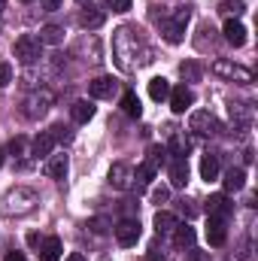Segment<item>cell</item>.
<instances>
[{
  "label": "cell",
  "instance_id": "6da1fadb",
  "mask_svg": "<svg viewBox=\"0 0 258 261\" xmlns=\"http://www.w3.org/2000/svg\"><path fill=\"white\" fill-rule=\"evenodd\" d=\"M192 18V6H179L173 12V18H164L161 21V37L170 43V46H179L186 40V24Z\"/></svg>",
  "mask_w": 258,
  "mask_h": 261
},
{
  "label": "cell",
  "instance_id": "7a4b0ae2",
  "mask_svg": "<svg viewBox=\"0 0 258 261\" xmlns=\"http://www.w3.org/2000/svg\"><path fill=\"white\" fill-rule=\"evenodd\" d=\"M113 52H116V61L122 70H131V58L137 55V40H131V28H119L116 37H113Z\"/></svg>",
  "mask_w": 258,
  "mask_h": 261
},
{
  "label": "cell",
  "instance_id": "3957f363",
  "mask_svg": "<svg viewBox=\"0 0 258 261\" xmlns=\"http://www.w3.org/2000/svg\"><path fill=\"white\" fill-rule=\"evenodd\" d=\"M213 73H216V76H222V79H228V82H240V85H249V82L255 79V73H252L249 67L234 64V61H228V58L213 61Z\"/></svg>",
  "mask_w": 258,
  "mask_h": 261
},
{
  "label": "cell",
  "instance_id": "277c9868",
  "mask_svg": "<svg viewBox=\"0 0 258 261\" xmlns=\"http://www.w3.org/2000/svg\"><path fill=\"white\" fill-rule=\"evenodd\" d=\"M34 206H37V195L31 189H12L6 195V200H3V210L9 216H28Z\"/></svg>",
  "mask_w": 258,
  "mask_h": 261
},
{
  "label": "cell",
  "instance_id": "5b68a950",
  "mask_svg": "<svg viewBox=\"0 0 258 261\" xmlns=\"http://www.w3.org/2000/svg\"><path fill=\"white\" fill-rule=\"evenodd\" d=\"M12 55H15L21 64H34V61H40V55H43V43H40V37H31V34L18 37L15 46H12Z\"/></svg>",
  "mask_w": 258,
  "mask_h": 261
},
{
  "label": "cell",
  "instance_id": "8992f818",
  "mask_svg": "<svg viewBox=\"0 0 258 261\" xmlns=\"http://www.w3.org/2000/svg\"><path fill=\"white\" fill-rule=\"evenodd\" d=\"M52 103H55V94H52L49 88H40V91H34V94L24 100V116H28V119H40V116L49 113Z\"/></svg>",
  "mask_w": 258,
  "mask_h": 261
},
{
  "label": "cell",
  "instance_id": "52a82bcc",
  "mask_svg": "<svg viewBox=\"0 0 258 261\" xmlns=\"http://www.w3.org/2000/svg\"><path fill=\"white\" fill-rule=\"evenodd\" d=\"M110 186L113 189H119V192H125V189H131L134 186V167L131 164H125V161H116L113 167H110Z\"/></svg>",
  "mask_w": 258,
  "mask_h": 261
},
{
  "label": "cell",
  "instance_id": "ba28073f",
  "mask_svg": "<svg viewBox=\"0 0 258 261\" xmlns=\"http://www.w3.org/2000/svg\"><path fill=\"white\" fill-rule=\"evenodd\" d=\"M113 231H116V240H119L122 246H137V240H140V234H143L137 219H122Z\"/></svg>",
  "mask_w": 258,
  "mask_h": 261
},
{
  "label": "cell",
  "instance_id": "9c48e42d",
  "mask_svg": "<svg viewBox=\"0 0 258 261\" xmlns=\"http://www.w3.org/2000/svg\"><path fill=\"white\" fill-rule=\"evenodd\" d=\"M207 240H210V246H225V240H228V219L210 216V222H207Z\"/></svg>",
  "mask_w": 258,
  "mask_h": 261
},
{
  "label": "cell",
  "instance_id": "30bf717a",
  "mask_svg": "<svg viewBox=\"0 0 258 261\" xmlns=\"http://www.w3.org/2000/svg\"><path fill=\"white\" fill-rule=\"evenodd\" d=\"M189 128L194 134H213V130L219 128V122H216V116L210 110H194L192 119H189Z\"/></svg>",
  "mask_w": 258,
  "mask_h": 261
},
{
  "label": "cell",
  "instance_id": "8fae6325",
  "mask_svg": "<svg viewBox=\"0 0 258 261\" xmlns=\"http://www.w3.org/2000/svg\"><path fill=\"white\" fill-rule=\"evenodd\" d=\"M116 88H119V82H116L113 76H97V79H91V82H88V94H91V97H97V100L113 97V94H116Z\"/></svg>",
  "mask_w": 258,
  "mask_h": 261
},
{
  "label": "cell",
  "instance_id": "7c38bea8",
  "mask_svg": "<svg viewBox=\"0 0 258 261\" xmlns=\"http://www.w3.org/2000/svg\"><path fill=\"white\" fill-rule=\"evenodd\" d=\"M167 176H170L173 189H186V182H189V158H173L170 167H167Z\"/></svg>",
  "mask_w": 258,
  "mask_h": 261
},
{
  "label": "cell",
  "instance_id": "4fadbf2b",
  "mask_svg": "<svg viewBox=\"0 0 258 261\" xmlns=\"http://www.w3.org/2000/svg\"><path fill=\"white\" fill-rule=\"evenodd\" d=\"M192 103H194V91L192 88H186V85L170 88V110H173V113H186Z\"/></svg>",
  "mask_w": 258,
  "mask_h": 261
},
{
  "label": "cell",
  "instance_id": "5bb4252c",
  "mask_svg": "<svg viewBox=\"0 0 258 261\" xmlns=\"http://www.w3.org/2000/svg\"><path fill=\"white\" fill-rule=\"evenodd\" d=\"M52 149H55V137H52L49 130H40V134L34 137V143H31V155H34V158H49Z\"/></svg>",
  "mask_w": 258,
  "mask_h": 261
},
{
  "label": "cell",
  "instance_id": "9a60e30c",
  "mask_svg": "<svg viewBox=\"0 0 258 261\" xmlns=\"http://www.w3.org/2000/svg\"><path fill=\"white\" fill-rule=\"evenodd\" d=\"M222 34H225V40H228L231 46H243V43H246V28H243V21H237V18H228L225 28H222Z\"/></svg>",
  "mask_w": 258,
  "mask_h": 261
},
{
  "label": "cell",
  "instance_id": "2e32d148",
  "mask_svg": "<svg viewBox=\"0 0 258 261\" xmlns=\"http://www.w3.org/2000/svg\"><path fill=\"white\" fill-rule=\"evenodd\" d=\"M61 252H64V246H61L58 237H46V240H40V261H58L61 258Z\"/></svg>",
  "mask_w": 258,
  "mask_h": 261
},
{
  "label": "cell",
  "instance_id": "e0dca14e",
  "mask_svg": "<svg viewBox=\"0 0 258 261\" xmlns=\"http://www.w3.org/2000/svg\"><path fill=\"white\" fill-rule=\"evenodd\" d=\"M70 116H73L76 125H85V122L94 119V103H91V100H76V103L70 107Z\"/></svg>",
  "mask_w": 258,
  "mask_h": 261
},
{
  "label": "cell",
  "instance_id": "ac0fdd59",
  "mask_svg": "<svg viewBox=\"0 0 258 261\" xmlns=\"http://www.w3.org/2000/svg\"><path fill=\"white\" fill-rule=\"evenodd\" d=\"M222 182H225V192H243L246 189V170L243 167H231Z\"/></svg>",
  "mask_w": 258,
  "mask_h": 261
},
{
  "label": "cell",
  "instance_id": "d6986e66",
  "mask_svg": "<svg viewBox=\"0 0 258 261\" xmlns=\"http://www.w3.org/2000/svg\"><path fill=\"white\" fill-rule=\"evenodd\" d=\"M194 240H197L194 228H189V225H176V228H173V246H176V249H192Z\"/></svg>",
  "mask_w": 258,
  "mask_h": 261
},
{
  "label": "cell",
  "instance_id": "ffe728a7",
  "mask_svg": "<svg viewBox=\"0 0 258 261\" xmlns=\"http://www.w3.org/2000/svg\"><path fill=\"white\" fill-rule=\"evenodd\" d=\"M207 213L210 216H222V219H228V213H231V200L225 195H210L207 197Z\"/></svg>",
  "mask_w": 258,
  "mask_h": 261
},
{
  "label": "cell",
  "instance_id": "44dd1931",
  "mask_svg": "<svg viewBox=\"0 0 258 261\" xmlns=\"http://www.w3.org/2000/svg\"><path fill=\"white\" fill-rule=\"evenodd\" d=\"M104 9H97V6H88V9H82V15H79V24L85 28V31H94V28H100L104 24Z\"/></svg>",
  "mask_w": 258,
  "mask_h": 261
},
{
  "label": "cell",
  "instance_id": "7402d4cb",
  "mask_svg": "<svg viewBox=\"0 0 258 261\" xmlns=\"http://www.w3.org/2000/svg\"><path fill=\"white\" fill-rule=\"evenodd\" d=\"M200 179H207V182H213V179H219V155H203L200 158Z\"/></svg>",
  "mask_w": 258,
  "mask_h": 261
},
{
  "label": "cell",
  "instance_id": "603a6c76",
  "mask_svg": "<svg viewBox=\"0 0 258 261\" xmlns=\"http://www.w3.org/2000/svg\"><path fill=\"white\" fill-rule=\"evenodd\" d=\"M149 97H152V100H167V97H170V82H167L164 76L149 79Z\"/></svg>",
  "mask_w": 258,
  "mask_h": 261
},
{
  "label": "cell",
  "instance_id": "cb8c5ba5",
  "mask_svg": "<svg viewBox=\"0 0 258 261\" xmlns=\"http://www.w3.org/2000/svg\"><path fill=\"white\" fill-rule=\"evenodd\" d=\"M176 225H179V219H176L173 213H167V210H158V213H155V231H158V234H170Z\"/></svg>",
  "mask_w": 258,
  "mask_h": 261
},
{
  "label": "cell",
  "instance_id": "d4e9b609",
  "mask_svg": "<svg viewBox=\"0 0 258 261\" xmlns=\"http://www.w3.org/2000/svg\"><path fill=\"white\" fill-rule=\"evenodd\" d=\"M46 173L52 176V179H64L67 176V155H49V164H46Z\"/></svg>",
  "mask_w": 258,
  "mask_h": 261
},
{
  "label": "cell",
  "instance_id": "484cf974",
  "mask_svg": "<svg viewBox=\"0 0 258 261\" xmlns=\"http://www.w3.org/2000/svg\"><path fill=\"white\" fill-rule=\"evenodd\" d=\"M122 110H125V116H131V119H140V116H143L140 97H137L134 91H125V94H122Z\"/></svg>",
  "mask_w": 258,
  "mask_h": 261
},
{
  "label": "cell",
  "instance_id": "4316f807",
  "mask_svg": "<svg viewBox=\"0 0 258 261\" xmlns=\"http://www.w3.org/2000/svg\"><path fill=\"white\" fill-rule=\"evenodd\" d=\"M231 122L240 125V128H246V125L252 122V107H246V103H234V107H231Z\"/></svg>",
  "mask_w": 258,
  "mask_h": 261
},
{
  "label": "cell",
  "instance_id": "83f0119b",
  "mask_svg": "<svg viewBox=\"0 0 258 261\" xmlns=\"http://www.w3.org/2000/svg\"><path fill=\"white\" fill-rule=\"evenodd\" d=\"M155 173H158V167H155L152 161H143V164L134 170V182H137V186H149Z\"/></svg>",
  "mask_w": 258,
  "mask_h": 261
},
{
  "label": "cell",
  "instance_id": "f1b7e54d",
  "mask_svg": "<svg viewBox=\"0 0 258 261\" xmlns=\"http://www.w3.org/2000/svg\"><path fill=\"white\" fill-rule=\"evenodd\" d=\"M64 40V31L58 28V24H46L43 31H40V43H49V46H58Z\"/></svg>",
  "mask_w": 258,
  "mask_h": 261
},
{
  "label": "cell",
  "instance_id": "f546056e",
  "mask_svg": "<svg viewBox=\"0 0 258 261\" xmlns=\"http://www.w3.org/2000/svg\"><path fill=\"white\" fill-rule=\"evenodd\" d=\"M170 152H173V158H189V140H183L179 134H173L170 137Z\"/></svg>",
  "mask_w": 258,
  "mask_h": 261
},
{
  "label": "cell",
  "instance_id": "4dcf8cb0",
  "mask_svg": "<svg viewBox=\"0 0 258 261\" xmlns=\"http://www.w3.org/2000/svg\"><path fill=\"white\" fill-rule=\"evenodd\" d=\"M219 9H222L225 15H243V12H246V3H243V0H222Z\"/></svg>",
  "mask_w": 258,
  "mask_h": 261
},
{
  "label": "cell",
  "instance_id": "1f68e13d",
  "mask_svg": "<svg viewBox=\"0 0 258 261\" xmlns=\"http://www.w3.org/2000/svg\"><path fill=\"white\" fill-rule=\"evenodd\" d=\"M179 76H183L186 82H197V79H200V67L194 64V61H183V64H179Z\"/></svg>",
  "mask_w": 258,
  "mask_h": 261
},
{
  "label": "cell",
  "instance_id": "d6a6232c",
  "mask_svg": "<svg viewBox=\"0 0 258 261\" xmlns=\"http://www.w3.org/2000/svg\"><path fill=\"white\" fill-rule=\"evenodd\" d=\"M88 228H91L94 234H107V231L113 228V222H110L107 216H94V219H88Z\"/></svg>",
  "mask_w": 258,
  "mask_h": 261
},
{
  "label": "cell",
  "instance_id": "836d02e7",
  "mask_svg": "<svg viewBox=\"0 0 258 261\" xmlns=\"http://www.w3.org/2000/svg\"><path fill=\"white\" fill-rule=\"evenodd\" d=\"M49 134L55 137V143H58V140H61V143H67V140L73 137V134H70V128H64V125H55V128L49 130Z\"/></svg>",
  "mask_w": 258,
  "mask_h": 261
},
{
  "label": "cell",
  "instance_id": "e575fe53",
  "mask_svg": "<svg viewBox=\"0 0 258 261\" xmlns=\"http://www.w3.org/2000/svg\"><path fill=\"white\" fill-rule=\"evenodd\" d=\"M170 197V189L167 186H158V189H152V203H164Z\"/></svg>",
  "mask_w": 258,
  "mask_h": 261
},
{
  "label": "cell",
  "instance_id": "d590c367",
  "mask_svg": "<svg viewBox=\"0 0 258 261\" xmlns=\"http://www.w3.org/2000/svg\"><path fill=\"white\" fill-rule=\"evenodd\" d=\"M12 82V67L9 64H0V88H6Z\"/></svg>",
  "mask_w": 258,
  "mask_h": 261
},
{
  "label": "cell",
  "instance_id": "8d00e7d4",
  "mask_svg": "<svg viewBox=\"0 0 258 261\" xmlns=\"http://www.w3.org/2000/svg\"><path fill=\"white\" fill-rule=\"evenodd\" d=\"M107 6H110L113 12H128V9H131V0H107Z\"/></svg>",
  "mask_w": 258,
  "mask_h": 261
},
{
  "label": "cell",
  "instance_id": "74e56055",
  "mask_svg": "<svg viewBox=\"0 0 258 261\" xmlns=\"http://www.w3.org/2000/svg\"><path fill=\"white\" fill-rule=\"evenodd\" d=\"M24 146H28V143H24L21 137H15V140L9 143V152H12V155H24Z\"/></svg>",
  "mask_w": 258,
  "mask_h": 261
},
{
  "label": "cell",
  "instance_id": "f35d334b",
  "mask_svg": "<svg viewBox=\"0 0 258 261\" xmlns=\"http://www.w3.org/2000/svg\"><path fill=\"white\" fill-rule=\"evenodd\" d=\"M40 6L49 9V12H55V9H61V0H40Z\"/></svg>",
  "mask_w": 258,
  "mask_h": 261
},
{
  "label": "cell",
  "instance_id": "ab89813d",
  "mask_svg": "<svg viewBox=\"0 0 258 261\" xmlns=\"http://www.w3.org/2000/svg\"><path fill=\"white\" fill-rule=\"evenodd\" d=\"M183 213H186V216H189V219H192L194 213H197V206H194L192 200H183Z\"/></svg>",
  "mask_w": 258,
  "mask_h": 261
},
{
  "label": "cell",
  "instance_id": "60d3db41",
  "mask_svg": "<svg viewBox=\"0 0 258 261\" xmlns=\"http://www.w3.org/2000/svg\"><path fill=\"white\" fill-rule=\"evenodd\" d=\"M3 261H28V258H24L21 252H9V255H6V258H3Z\"/></svg>",
  "mask_w": 258,
  "mask_h": 261
},
{
  "label": "cell",
  "instance_id": "b9f144b4",
  "mask_svg": "<svg viewBox=\"0 0 258 261\" xmlns=\"http://www.w3.org/2000/svg\"><path fill=\"white\" fill-rule=\"evenodd\" d=\"M67 261H88V258H85L82 252H70V255H67Z\"/></svg>",
  "mask_w": 258,
  "mask_h": 261
},
{
  "label": "cell",
  "instance_id": "7bdbcfd3",
  "mask_svg": "<svg viewBox=\"0 0 258 261\" xmlns=\"http://www.w3.org/2000/svg\"><path fill=\"white\" fill-rule=\"evenodd\" d=\"M189 252H192V255H189V261H203V255H200L197 249H189Z\"/></svg>",
  "mask_w": 258,
  "mask_h": 261
},
{
  "label": "cell",
  "instance_id": "ee69618b",
  "mask_svg": "<svg viewBox=\"0 0 258 261\" xmlns=\"http://www.w3.org/2000/svg\"><path fill=\"white\" fill-rule=\"evenodd\" d=\"M3 9H6V0H0V15H3Z\"/></svg>",
  "mask_w": 258,
  "mask_h": 261
},
{
  "label": "cell",
  "instance_id": "f6af8a7d",
  "mask_svg": "<svg viewBox=\"0 0 258 261\" xmlns=\"http://www.w3.org/2000/svg\"><path fill=\"white\" fill-rule=\"evenodd\" d=\"M0 167H3V149H0Z\"/></svg>",
  "mask_w": 258,
  "mask_h": 261
},
{
  "label": "cell",
  "instance_id": "bcb514c9",
  "mask_svg": "<svg viewBox=\"0 0 258 261\" xmlns=\"http://www.w3.org/2000/svg\"><path fill=\"white\" fill-rule=\"evenodd\" d=\"M24 3H31V0H24Z\"/></svg>",
  "mask_w": 258,
  "mask_h": 261
},
{
  "label": "cell",
  "instance_id": "7dc6e473",
  "mask_svg": "<svg viewBox=\"0 0 258 261\" xmlns=\"http://www.w3.org/2000/svg\"><path fill=\"white\" fill-rule=\"evenodd\" d=\"M79 3H85V0H79Z\"/></svg>",
  "mask_w": 258,
  "mask_h": 261
}]
</instances>
